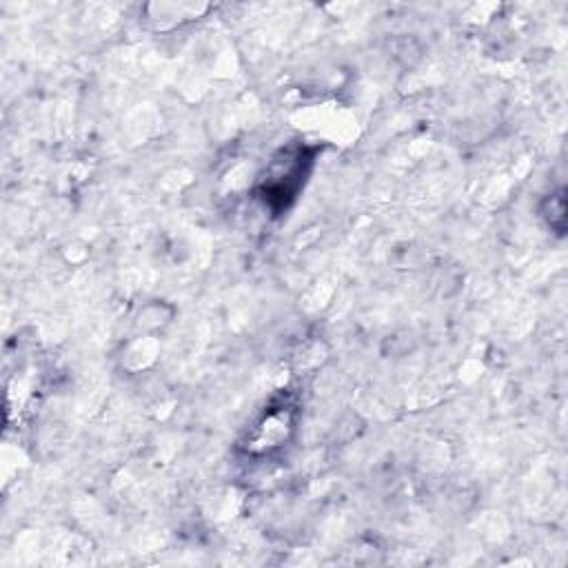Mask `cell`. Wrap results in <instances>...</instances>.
<instances>
[{
	"label": "cell",
	"instance_id": "obj_1",
	"mask_svg": "<svg viewBox=\"0 0 568 568\" xmlns=\"http://www.w3.org/2000/svg\"><path fill=\"white\" fill-rule=\"evenodd\" d=\"M311 164H313V149L308 146H291L282 151L271 162L264 178L260 180L257 197H262L268 209L280 213L295 200Z\"/></svg>",
	"mask_w": 568,
	"mask_h": 568
},
{
	"label": "cell",
	"instance_id": "obj_2",
	"mask_svg": "<svg viewBox=\"0 0 568 568\" xmlns=\"http://www.w3.org/2000/svg\"><path fill=\"white\" fill-rule=\"evenodd\" d=\"M293 406L282 402L277 406H268L262 415V419L257 422V426L251 433V444H246L248 450H273L277 446H282L288 437V433L293 430Z\"/></svg>",
	"mask_w": 568,
	"mask_h": 568
}]
</instances>
